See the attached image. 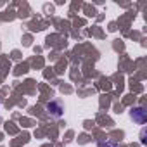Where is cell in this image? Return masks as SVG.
Wrapping results in <instances>:
<instances>
[{"mask_svg": "<svg viewBox=\"0 0 147 147\" xmlns=\"http://www.w3.org/2000/svg\"><path fill=\"white\" fill-rule=\"evenodd\" d=\"M131 118H133L137 123H144V121H145V111H144L142 107H137V109H133Z\"/></svg>", "mask_w": 147, "mask_h": 147, "instance_id": "7a4b0ae2", "label": "cell"}, {"mask_svg": "<svg viewBox=\"0 0 147 147\" xmlns=\"http://www.w3.org/2000/svg\"><path fill=\"white\" fill-rule=\"evenodd\" d=\"M100 147H118V145H116V144H113V142H106V144L102 142V144H100Z\"/></svg>", "mask_w": 147, "mask_h": 147, "instance_id": "3957f363", "label": "cell"}, {"mask_svg": "<svg viewBox=\"0 0 147 147\" xmlns=\"http://www.w3.org/2000/svg\"><path fill=\"white\" fill-rule=\"evenodd\" d=\"M47 111L52 114V116H55V118H59V116H62V111H64V106L59 102V100H50L49 104H47Z\"/></svg>", "mask_w": 147, "mask_h": 147, "instance_id": "6da1fadb", "label": "cell"}]
</instances>
